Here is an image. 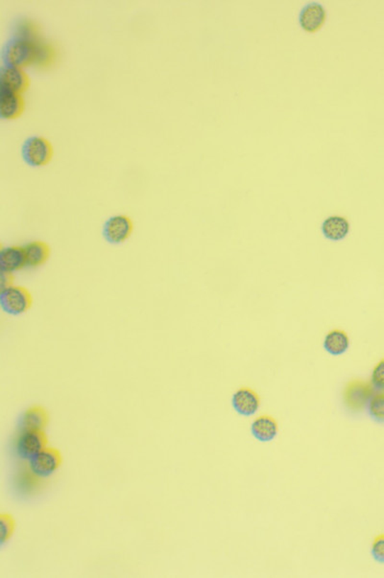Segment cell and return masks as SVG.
I'll return each instance as SVG.
<instances>
[{
	"instance_id": "cell-1",
	"label": "cell",
	"mask_w": 384,
	"mask_h": 578,
	"mask_svg": "<svg viewBox=\"0 0 384 578\" xmlns=\"http://www.w3.org/2000/svg\"><path fill=\"white\" fill-rule=\"evenodd\" d=\"M54 50L50 45L38 42L37 37L16 35L10 38L1 49L4 65L23 68L30 65H48L53 61Z\"/></svg>"
},
{
	"instance_id": "cell-2",
	"label": "cell",
	"mask_w": 384,
	"mask_h": 578,
	"mask_svg": "<svg viewBox=\"0 0 384 578\" xmlns=\"http://www.w3.org/2000/svg\"><path fill=\"white\" fill-rule=\"evenodd\" d=\"M53 147L43 136L32 135L26 138L21 147L23 162L31 167L48 165L53 157Z\"/></svg>"
},
{
	"instance_id": "cell-3",
	"label": "cell",
	"mask_w": 384,
	"mask_h": 578,
	"mask_svg": "<svg viewBox=\"0 0 384 578\" xmlns=\"http://www.w3.org/2000/svg\"><path fill=\"white\" fill-rule=\"evenodd\" d=\"M32 304V294L23 286H9L2 289L0 293V306L9 315H23L30 310Z\"/></svg>"
},
{
	"instance_id": "cell-4",
	"label": "cell",
	"mask_w": 384,
	"mask_h": 578,
	"mask_svg": "<svg viewBox=\"0 0 384 578\" xmlns=\"http://www.w3.org/2000/svg\"><path fill=\"white\" fill-rule=\"evenodd\" d=\"M371 383L362 380H353L346 384L343 391V401L349 411L359 413L368 407L369 401L375 394Z\"/></svg>"
},
{
	"instance_id": "cell-5",
	"label": "cell",
	"mask_w": 384,
	"mask_h": 578,
	"mask_svg": "<svg viewBox=\"0 0 384 578\" xmlns=\"http://www.w3.org/2000/svg\"><path fill=\"white\" fill-rule=\"evenodd\" d=\"M48 440L43 430H21L16 441V455L23 460L33 459L48 447Z\"/></svg>"
},
{
	"instance_id": "cell-6",
	"label": "cell",
	"mask_w": 384,
	"mask_h": 578,
	"mask_svg": "<svg viewBox=\"0 0 384 578\" xmlns=\"http://www.w3.org/2000/svg\"><path fill=\"white\" fill-rule=\"evenodd\" d=\"M62 462V455L58 450L46 447L29 460L28 466L38 478H48L61 466Z\"/></svg>"
},
{
	"instance_id": "cell-7",
	"label": "cell",
	"mask_w": 384,
	"mask_h": 578,
	"mask_svg": "<svg viewBox=\"0 0 384 578\" xmlns=\"http://www.w3.org/2000/svg\"><path fill=\"white\" fill-rule=\"evenodd\" d=\"M133 231V220L125 214L114 215L109 218L103 226V237L113 245L126 242Z\"/></svg>"
},
{
	"instance_id": "cell-8",
	"label": "cell",
	"mask_w": 384,
	"mask_h": 578,
	"mask_svg": "<svg viewBox=\"0 0 384 578\" xmlns=\"http://www.w3.org/2000/svg\"><path fill=\"white\" fill-rule=\"evenodd\" d=\"M30 87V79L23 68L2 65L0 68V89L23 94Z\"/></svg>"
},
{
	"instance_id": "cell-9",
	"label": "cell",
	"mask_w": 384,
	"mask_h": 578,
	"mask_svg": "<svg viewBox=\"0 0 384 578\" xmlns=\"http://www.w3.org/2000/svg\"><path fill=\"white\" fill-rule=\"evenodd\" d=\"M327 12L319 2H309L305 5L299 15V23L302 29L309 33H315L325 23Z\"/></svg>"
},
{
	"instance_id": "cell-10",
	"label": "cell",
	"mask_w": 384,
	"mask_h": 578,
	"mask_svg": "<svg viewBox=\"0 0 384 578\" xmlns=\"http://www.w3.org/2000/svg\"><path fill=\"white\" fill-rule=\"evenodd\" d=\"M26 111V100L23 95L0 89V118L15 120Z\"/></svg>"
},
{
	"instance_id": "cell-11",
	"label": "cell",
	"mask_w": 384,
	"mask_h": 578,
	"mask_svg": "<svg viewBox=\"0 0 384 578\" xmlns=\"http://www.w3.org/2000/svg\"><path fill=\"white\" fill-rule=\"evenodd\" d=\"M231 403L236 413L244 416H254L260 407V396L250 388L238 389L234 394Z\"/></svg>"
},
{
	"instance_id": "cell-12",
	"label": "cell",
	"mask_w": 384,
	"mask_h": 578,
	"mask_svg": "<svg viewBox=\"0 0 384 578\" xmlns=\"http://www.w3.org/2000/svg\"><path fill=\"white\" fill-rule=\"evenodd\" d=\"M26 266V252L23 247L10 246L0 250V271L10 272L21 271Z\"/></svg>"
},
{
	"instance_id": "cell-13",
	"label": "cell",
	"mask_w": 384,
	"mask_h": 578,
	"mask_svg": "<svg viewBox=\"0 0 384 578\" xmlns=\"http://www.w3.org/2000/svg\"><path fill=\"white\" fill-rule=\"evenodd\" d=\"M321 230L325 238L331 241L339 242L349 235L351 225L345 217L332 215L324 221Z\"/></svg>"
},
{
	"instance_id": "cell-14",
	"label": "cell",
	"mask_w": 384,
	"mask_h": 578,
	"mask_svg": "<svg viewBox=\"0 0 384 578\" xmlns=\"http://www.w3.org/2000/svg\"><path fill=\"white\" fill-rule=\"evenodd\" d=\"M251 430L253 435L258 440L268 443V441L273 440L278 435L279 424H278L277 420L274 417L263 414V416L257 417L253 421Z\"/></svg>"
},
{
	"instance_id": "cell-15",
	"label": "cell",
	"mask_w": 384,
	"mask_h": 578,
	"mask_svg": "<svg viewBox=\"0 0 384 578\" xmlns=\"http://www.w3.org/2000/svg\"><path fill=\"white\" fill-rule=\"evenodd\" d=\"M23 249L26 252V266L30 268H39L45 265L50 257V247L43 241L28 243Z\"/></svg>"
},
{
	"instance_id": "cell-16",
	"label": "cell",
	"mask_w": 384,
	"mask_h": 578,
	"mask_svg": "<svg viewBox=\"0 0 384 578\" xmlns=\"http://www.w3.org/2000/svg\"><path fill=\"white\" fill-rule=\"evenodd\" d=\"M49 416L48 411L40 406L29 408L21 420V430H43L48 426Z\"/></svg>"
},
{
	"instance_id": "cell-17",
	"label": "cell",
	"mask_w": 384,
	"mask_h": 578,
	"mask_svg": "<svg viewBox=\"0 0 384 578\" xmlns=\"http://www.w3.org/2000/svg\"><path fill=\"white\" fill-rule=\"evenodd\" d=\"M349 348H350V338L343 330H331L324 339V348L331 355H342L347 352Z\"/></svg>"
},
{
	"instance_id": "cell-18",
	"label": "cell",
	"mask_w": 384,
	"mask_h": 578,
	"mask_svg": "<svg viewBox=\"0 0 384 578\" xmlns=\"http://www.w3.org/2000/svg\"><path fill=\"white\" fill-rule=\"evenodd\" d=\"M367 408L372 418L384 422V392H377L373 395Z\"/></svg>"
},
{
	"instance_id": "cell-19",
	"label": "cell",
	"mask_w": 384,
	"mask_h": 578,
	"mask_svg": "<svg viewBox=\"0 0 384 578\" xmlns=\"http://www.w3.org/2000/svg\"><path fill=\"white\" fill-rule=\"evenodd\" d=\"M16 523L13 518L10 514L2 513L0 515V542L1 546H4L5 543L9 541L12 537L13 530H15Z\"/></svg>"
},
{
	"instance_id": "cell-20",
	"label": "cell",
	"mask_w": 384,
	"mask_h": 578,
	"mask_svg": "<svg viewBox=\"0 0 384 578\" xmlns=\"http://www.w3.org/2000/svg\"><path fill=\"white\" fill-rule=\"evenodd\" d=\"M371 384L378 391H384V359L378 362L373 369Z\"/></svg>"
},
{
	"instance_id": "cell-21",
	"label": "cell",
	"mask_w": 384,
	"mask_h": 578,
	"mask_svg": "<svg viewBox=\"0 0 384 578\" xmlns=\"http://www.w3.org/2000/svg\"><path fill=\"white\" fill-rule=\"evenodd\" d=\"M371 552L375 560L384 563V534L375 537L372 544Z\"/></svg>"
},
{
	"instance_id": "cell-22",
	"label": "cell",
	"mask_w": 384,
	"mask_h": 578,
	"mask_svg": "<svg viewBox=\"0 0 384 578\" xmlns=\"http://www.w3.org/2000/svg\"><path fill=\"white\" fill-rule=\"evenodd\" d=\"M0 284H1V289L9 287V286L13 285V274H10V272H2L0 274Z\"/></svg>"
}]
</instances>
